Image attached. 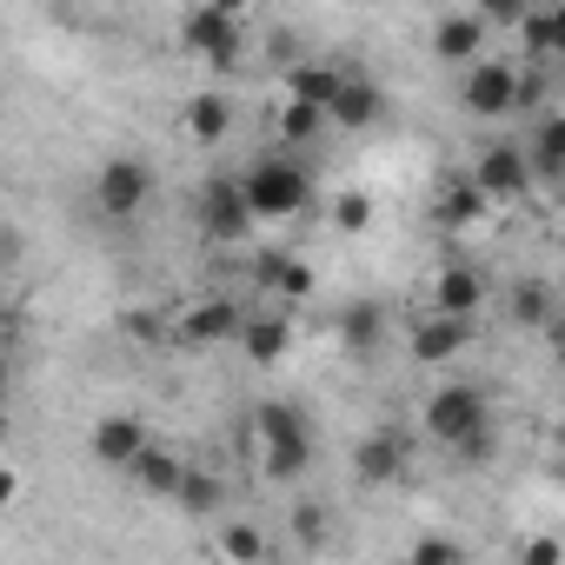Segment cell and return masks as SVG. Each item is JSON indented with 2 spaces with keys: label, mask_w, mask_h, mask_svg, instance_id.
I'll list each match as a JSON object with an SVG mask.
<instances>
[{
  "label": "cell",
  "mask_w": 565,
  "mask_h": 565,
  "mask_svg": "<svg viewBox=\"0 0 565 565\" xmlns=\"http://www.w3.org/2000/svg\"><path fill=\"white\" fill-rule=\"evenodd\" d=\"M253 433L266 439V472L273 479H300L313 466V433H307V419L287 399H266L259 419H253Z\"/></svg>",
  "instance_id": "obj_1"
},
{
  "label": "cell",
  "mask_w": 565,
  "mask_h": 565,
  "mask_svg": "<svg viewBox=\"0 0 565 565\" xmlns=\"http://www.w3.org/2000/svg\"><path fill=\"white\" fill-rule=\"evenodd\" d=\"M239 193H246L253 220H294V213H307V200H313V180H307L294 160H259V167L239 180Z\"/></svg>",
  "instance_id": "obj_2"
},
{
  "label": "cell",
  "mask_w": 565,
  "mask_h": 565,
  "mask_svg": "<svg viewBox=\"0 0 565 565\" xmlns=\"http://www.w3.org/2000/svg\"><path fill=\"white\" fill-rule=\"evenodd\" d=\"M147 193H153V167L134 160V153H120V160H107V167L94 173V206H100L107 220H134V213L147 206Z\"/></svg>",
  "instance_id": "obj_3"
},
{
  "label": "cell",
  "mask_w": 565,
  "mask_h": 565,
  "mask_svg": "<svg viewBox=\"0 0 565 565\" xmlns=\"http://www.w3.org/2000/svg\"><path fill=\"white\" fill-rule=\"evenodd\" d=\"M193 220H200V233H206L213 246H239V239L253 233V206H246L239 180H206V186H200Z\"/></svg>",
  "instance_id": "obj_4"
},
{
  "label": "cell",
  "mask_w": 565,
  "mask_h": 565,
  "mask_svg": "<svg viewBox=\"0 0 565 565\" xmlns=\"http://www.w3.org/2000/svg\"><path fill=\"white\" fill-rule=\"evenodd\" d=\"M180 41H186V54H206L213 67H233L239 47H246V28H239V14H226V8H213V0H200V8L186 14V28H180Z\"/></svg>",
  "instance_id": "obj_5"
},
{
  "label": "cell",
  "mask_w": 565,
  "mask_h": 565,
  "mask_svg": "<svg viewBox=\"0 0 565 565\" xmlns=\"http://www.w3.org/2000/svg\"><path fill=\"white\" fill-rule=\"evenodd\" d=\"M486 426V393L479 386H439L433 399H426V433L439 439V446H459L466 433H479Z\"/></svg>",
  "instance_id": "obj_6"
},
{
  "label": "cell",
  "mask_w": 565,
  "mask_h": 565,
  "mask_svg": "<svg viewBox=\"0 0 565 565\" xmlns=\"http://www.w3.org/2000/svg\"><path fill=\"white\" fill-rule=\"evenodd\" d=\"M472 186H479L486 200H519V193H532L525 147H519V140H492V147L479 153V167H472Z\"/></svg>",
  "instance_id": "obj_7"
},
{
  "label": "cell",
  "mask_w": 565,
  "mask_h": 565,
  "mask_svg": "<svg viewBox=\"0 0 565 565\" xmlns=\"http://www.w3.org/2000/svg\"><path fill=\"white\" fill-rule=\"evenodd\" d=\"M380 114H386V94H380L366 74H340V87H333V100H327V120H333V127L366 134Z\"/></svg>",
  "instance_id": "obj_8"
},
{
  "label": "cell",
  "mask_w": 565,
  "mask_h": 565,
  "mask_svg": "<svg viewBox=\"0 0 565 565\" xmlns=\"http://www.w3.org/2000/svg\"><path fill=\"white\" fill-rule=\"evenodd\" d=\"M512 87H519V74L492 61V67H472V74H466L459 100H466V114H479V120H505V114H512Z\"/></svg>",
  "instance_id": "obj_9"
},
{
  "label": "cell",
  "mask_w": 565,
  "mask_h": 565,
  "mask_svg": "<svg viewBox=\"0 0 565 565\" xmlns=\"http://www.w3.org/2000/svg\"><path fill=\"white\" fill-rule=\"evenodd\" d=\"M472 347V320L466 313H433L419 333H413V360L419 366H446V360H459Z\"/></svg>",
  "instance_id": "obj_10"
},
{
  "label": "cell",
  "mask_w": 565,
  "mask_h": 565,
  "mask_svg": "<svg viewBox=\"0 0 565 565\" xmlns=\"http://www.w3.org/2000/svg\"><path fill=\"white\" fill-rule=\"evenodd\" d=\"M519 147H525L532 186H558V180H565V120H558V114H545V120L532 127V140H519Z\"/></svg>",
  "instance_id": "obj_11"
},
{
  "label": "cell",
  "mask_w": 565,
  "mask_h": 565,
  "mask_svg": "<svg viewBox=\"0 0 565 565\" xmlns=\"http://www.w3.org/2000/svg\"><path fill=\"white\" fill-rule=\"evenodd\" d=\"M239 320H246V307L239 300H200V307H186V320H180V340L186 347H220V340H233L239 333Z\"/></svg>",
  "instance_id": "obj_12"
},
{
  "label": "cell",
  "mask_w": 565,
  "mask_h": 565,
  "mask_svg": "<svg viewBox=\"0 0 565 565\" xmlns=\"http://www.w3.org/2000/svg\"><path fill=\"white\" fill-rule=\"evenodd\" d=\"M140 446H147V426H140L134 413H107V419L94 426V446H87V452H94L100 466H114V472H127V459H134Z\"/></svg>",
  "instance_id": "obj_13"
},
{
  "label": "cell",
  "mask_w": 565,
  "mask_h": 565,
  "mask_svg": "<svg viewBox=\"0 0 565 565\" xmlns=\"http://www.w3.org/2000/svg\"><path fill=\"white\" fill-rule=\"evenodd\" d=\"M399 472H406V439H399V433L360 439V452H353V479H360V486H386V479H399Z\"/></svg>",
  "instance_id": "obj_14"
},
{
  "label": "cell",
  "mask_w": 565,
  "mask_h": 565,
  "mask_svg": "<svg viewBox=\"0 0 565 565\" xmlns=\"http://www.w3.org/2000/svg\"><path fill=\"white\" fill-rule=\"evenodd\" d=\"M233 340L246 347V360H259V366H273L279 353H287V347H294V327H287V313H246Z\"/></svg>",
  "instance_id": "obj_15"
},
{
  "label": "cell",
  "mask_w": 565,
  "mask_h": 565,
  "mask_svg": "<svg viewBox=\"0 0 565 565\" xmlns=\"http://www.w3.org/2000/svg\"><path fill=\"white\" fill-rule=\"evenodd\" d=\"M127 472L140 479V492H153V499H173V486H180V472H186V459L147 439V446H140V452L127 459Z\"/></svg>",
  "instance_id": "obj_16"
},
{
  "label": "cell",
  "mask_w": 565,
  "mask_h": 565,
  "mask_svg": "<svg viewBox=\"0 0 565 565\" xmlns=\"http://www.w3.org/2000/svg\"><path fill=\"white\" fill-rule=\"evenodd\" d=\"M253 279H259L266 294H279V300H307L313 294V266L307 259H287V253H259Z\"/></svg>",
  "instance_id": "obj_17"
},
{
  "label": "cell",
  "mask_w": 565,
  "mask_h": 565,
  "mask_svg": "<svg viewBox=\"0 0 565 565\" xmlns=\"http://www.w3.org/2000/svg\"><path fill=\"white\" fill-rule=\"evenodd\" d=\"M479 300H486V279L472 273V266H446L439 279H433V313H479Z\"/></svg>",
  "instance_id": "obj_18"
},
{
  "label": "cell",
  "mask_w": 565,
  "mask_h": 565,
  "mask_svg": "<svg viewBox=\"0 0 565 565\" xmlns=\"http://www.w3.org/2000/svg\"><path fill=\"white\" fill-rule=\"evenodd\" d=\"M340 340H347V353H353V360H373V353H380V340H386V313H380L373 300H353V307L340 313Z\"/></svg>",
  "instance_id": "obj_19"
},
{
  "label": "cell",
  "mask_w": 565,
  "mask_h": 565,
  "mask_svg": "<svg viewBox=\"0 0 565 565\" xmlns=\"http://www.w3.org/2000/svg\"><path fill=\"white\" fill-rule=\"evenodd\" d=\"M479 41H486V21H479V14H446V21L433 28V54H439V61H472Z\"/></svg>",
  "instance_id": "obj_20"
},
{
  "label": "cell",
  "mask_w": 565,
  "mask_h": 565,
  "mask_svg": "<svg viewBox=\"0 0 565 565\" xmlns=\"http://www.w3.org/2000/svg\"><path fill=\"white\" fill-rule=\"evenodd\" d=\"M512 34H525V47H532L539 61H552V54L565 47V14H558V8H525V14L512 21Z\"/></svg>",
  "instance_id": "obj_21"
},
{
  "label": "cell",
  "mask_w": 565,
  "mask_h": 565,
  "mask_svg": "<svg viewBox=\"0 0 565 565\" xmlns=\"http://www.w3.org/2000/svg\"><path fill=\"white\" fill-rule=\"evenodd\" d=\"M226 127H233V107H226V94H193V100H186V134H193L200 147L226 140Z\"/></svg>",
  "instance_id": "obj_22"
},
{
  "label": "cell",
  "mask_w": 565,
  "mask_h": 565,
  "mask_svg": "<svg viewBox=\"0 0 565 565\" xmlns=\"http://www.w3.org/2000/svg\"><path fill=\"white\" fill-rule=\"evenodd\" d=\"M333 87H340V74H333V67H320V61H300V67H287V100L327 107V100H333Z\"/></svg>",
  "instance_id": "obj_23"
},
{
  "label": "cell",
  "mask_w": 565,
  "mask_h": 565,
  "mask_svg": "<svg viewBox=\"0 0 565 565\" xmlns=\"http://www.w3.org/2000/svg\"><path fill=\"white\" fill-rule=\"evenodd\" d=\"M173 499H180L193 519H206V512H220V479H213L206 466H186V472H180V486H173Z\"/></svg>",
  "instance_id": "obj_24"
},
{
  "label": "cell",
  "mask_w": 565,
  "mask_h": 565,
  "mask_svg": "<svg viewBox=\"0 0 565 565\" xmlns=\"http://www.w3.org/2000/svg\"><path fill=\"white\" fill-rule=\"evenodd\" d=\"M512 320L519 327H552V287L545 279H519L512 287Z\"/></svg>",
  "instance_id": "obj_25"
},
{
  "label": "cell",
  "mask_w": 565,
  "mask_h": 565,
  "mask_svg": "<svg viewBox=\"0 0 565 565\" xmlns=\"http://www.w3.org/2000/svg\"><path fill=\"white\" fill-rule=\"evenodd\" d=\"M479 213H486V193H479L472 180H459V186L439 193V226H472Z\"/></svg>",
  "instance_id": "obj_26"
},
{
  "label": "cell",
  "mask_w": 565,
  "mask_h": 565,
  "mask_svg": "<svg viewBox=\"0 0 565 565\" xmlns=\"http://www.w3.org/2000/svg\"><path fill=\"white\" fill-rule=\"evenodd\" d=\"M320 127H327V107H307V100L279 107V140H313Z\"/></svg>",
  "instance_id": "obj_27"
},
{
  "label": "cell",
  "mask_w": 565,
  "mask_h": 565,
  "mask_svg": "<svg viewBox=\"0 0 565 565\" xmlns=\"http://www.w3.org/2000/svg\"><path fill=\"white\" fill-rule=\"evenodd\" d=\"M333 226H340V233H366V226H373V200H366V193H340V200H333Z\"/></svg>",
  "instance_id": "obj_28"
},
{
  "label": "cell",
  "mask_w": 565,
  "mask_h": 565,
  "mask_svg": "<svg viewBox=\"0 0 565 565\" xmlns=\"http://www.w3.org/2000/svg\"><path fill=\"white\" fill-rule=\"evenodd\" d=\"M220 552H226V558H266V539H259L253 525H226V532H220Z\"/></svg>",
  "instance_id": "obj_29"
},
{
  "label": "cell",
  "mask_w": 565,
  "mask_h": 565,
  "mask_svg": "<svg viewBox=\"0 0 565 565\" xmlns=\"http://www.w3.org/2000/svg\"><path fill=\"white\" fill-rule=\"evenodd\" d=\"M406 558H413V565H452V558H466V545H459V539H419Z\"/></svg>",
  "instance_id": "obj_30"
},
{
  "label": "cell",
  "mask_w": 565,
  "mask_h": 565,
  "mask_svg": "<svg viewBox=\"0 0 565 565\" xmlns=\"http://www.w3.org/2000/svg\"><path fill=\"white\" fill-rule=\"evenodd\" d=\"M525 8H532V0H479V21H486V28H512Z\"/></svg>",
  "instance_id": "obj_31"
},
{
  "label": "cell",
  "mask_w": 565,
  "mask_h": 565,
  "mask_svg": "<svg viewBox=\"0 0 565 565\" xmlns=\"http://www.w3.org/2000/svg\"><path fill=\"white\" fill-rule=\"evenodd\" d=\"M294 539H300V545H320V539H327V512H320V505H300V512H294Z\"/></svg>",
  "instance_id": "obj_32"
},
{
  "label": "cell",
  "mask_w": 565,
  "mask_h": 565,
  "mask_svg": "<svg viewBox=\"0 0 565 565\" xmlns=\"http://www.w3.org/2000/svg\"><path fill=\"white\" fill-rule=\"evenodd\" d=\"M525 558H532V565H552V558H558V539H532Z\"/></svg>",
  "instance_id": "obj_33"
},
{
  "label": "cell",
  "mask_w": 565,
  "mask_h": 565,
  "mask_svg": "<svg viewBox=\"0 0 565 565\" xmlns=\"http://www.w3.org/2000/svg\"><path fill=\"white\" fill-rule=\"evenodd\" d=\"M14 492H21V479H14V472H0V512L14 505Z\"/></svg>",
  "instance_id": "obj_34"
},
{
  "label": "cell",
  "mask_w": 565,
  "mask_h": 565,
  "mask_svg": "<svg viewBox=\"0 0 565 565\" xmlns=\"http://www.w3.org/2000/svg\"><path fill=\"white\" fill-rule=\"evenodd\" d=\"M213 8H226V14H246V8H253V0H213Z\"/></svg>",
  "instance_id": "obj_35"
}]
</instances>
